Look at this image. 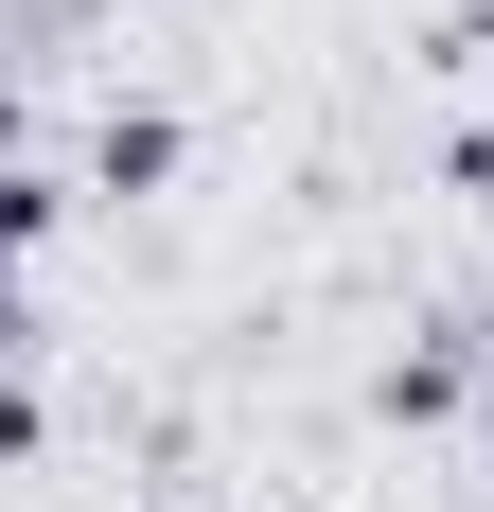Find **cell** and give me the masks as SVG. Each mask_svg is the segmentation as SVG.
I'll return each instance as SVG.
<instances>
[{"label":"cell","instance_id":"obj_1","mask_svg":"<svg viewBox=\"0 0 494 512\" xmlns=\"http://www.w3.org/2000/svg\"><path fill=\"white\" fill-rule=\"evenodd\" d=\"M0 460H36V389H18V354H0Z\"/></svg>","mask_w":494,"mask_h":512},{"label":"cell","instance_id":"obj_2","mask_svg":"<svg viewBox=\"0 0 494 512\" xmlns=\"http://www.w3.org/2000/svg\"><path fill=\"white\" fill-rule=\"evenodd\" d=\"M18 336H36V318H18V283H0V354H18Z\"/></svg>","mask_w":494,"mask_h":512},{"label":"cell","instance_id":"obj_3","mask_svg":"<svg viewBox=\"0 0 494 512\" xmlns=\"http://www.w3.org/2000/svg\"><path fill=\"white\" fill-rule=\"evenodd\" d=\"M0 142H18V89H0Z\"/></svg>","mask_w":494,"mask_h":512}]
</instances>
